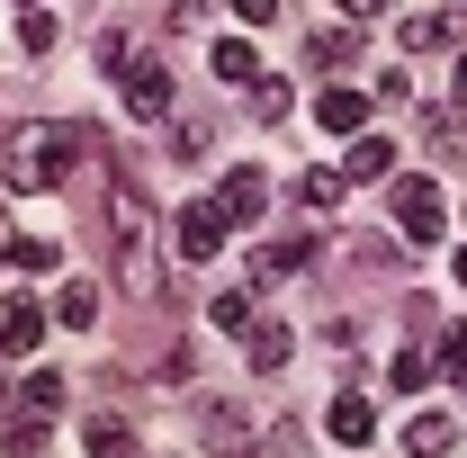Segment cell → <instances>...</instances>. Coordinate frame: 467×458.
Returning <instances> with one entry per match:
<instances>
[{
    "mask_svg": "<svg viewBox=\"0 0 467 458\" xmlns=\"http://www.w3.org/2000/svg\"><path fill=\"white\" fill-rule=\"evenodd\" d=\"M153 234H162L153 198L117 172L109 180V243H117V287H126V297H153V279H162V270H153Z\"/></svg>",
    "mask_w": 467,
    "mask_h": 458,
    "instance_id": "1",
    "label": "cell"
},
{
    "mask_svg": "<svg viewBox=\"0 0 467 458\" xmlns=\"http://www.w3.org/2000/svg\"><path fill=\"white\" fill-rule=\"evenodd\" d=\"M81 126H18L9 135V180L18 189H63L72 180V162H81Z\"/></svg>",
    "mask_w": 467,
    "mask_h": 458,
    "instance_id": "2",
    "label": "cell"
},
{
    "mask_svg": "<svg viewBox=\"0 0 467 458\" xmlns=\"http://www.w3.org/2000/svg\"><path fill=\"white\" fill-rule=\"evenodd\" d=\"M387 207H396V234H405L413 252H422V243H441V225H450L441 189H431L422 172H405V180H396V189H387Z\"/></svg>",
    "mask_w": 467,
    "mask_h": 458,
    "instance_id": "3",
    "label": "cell"
},
{
    "mask_svg": "<svg viewBox=\"0 0 467 458\" xmlns=\"http://www.w3.org/2000/svg\"><path fill=\"white\" fill-rule=\"evenodd\" d=\"M225 207H216V198H198V207H180L171 216V234H180V261H216V252H225Z\"/></svg>",
    "mask_w": 467,
    "mask_h": 458,
    "instance_id": "4",
    "label": "cell"
},
{
    "mask_svg": "<svg viewBox=\"0 0 467 458\" xmlns=\"http://www.w3.org/2000/svg\"><path fill=\"white\" fill-rule=\"evenodd\" d=\"M36 342H46V306L36 297H9L0 306V359H36Z\"/></svg>",
    "mask_w": 467,
    "mask_h": 458,
    "instance_id": "5",
    "label": "cell"
},
{
    "mask_svg": "<svg viewBox=\"0 0 467 458\" xmlns=\"http://www.w3.org/2000/svg\"><path fill=\"white\" fill-rule=\"evenodd\" d=\"M315 261V234H279V243H261L252 252V287H279V279H296Z\"/></svg>",
    "mask_w": 467,
    "mask_h": 458,
    "instance_id": "6",
    "label": "cell"
},
{
    "mask_svg": "<svg viewBox=\"0 0 467 458\" xmlns=\"http://www.w3.org/2000/svg\"><path fill=\"white\" fill-rule=\"evenodd\" d=\"M126 109L144 117V126H162V117H171V72H162V63H135V72H126Z\"/></svg>",
    "mask_w": 467,
    "mask_h": 458,
    "instance_id": "7",
    "label": "cell"
},
{
    "mask_svg": "<svg viewBox=\"0 0 467 458\" xmlns=\"http://www.w3.org/2000/svg\"><path fill=\"white\" fill-rule=\"evenodd\" d=\"M216 207H225L234 225H261V207H270V180H261L252 162H243V172H225V189H216Z\"/></svg>",
    "mask_w": 467,
    "mask_h": 458,
    "instance_id": "8",
    "label": "cell"
},
{
    "mask_svg": "<svg viewBox=\"0 0 467 458\" xmlns=\"http://www.w3.org/2000/svg\"><path fill=\"white\" fill-rule=\"evenodd\" d=\"M368 90H315V126H333V135H368Z\"/></svg>",
    "mask_w": 467,
    "mask_h": 458,
    "instance_id": "9",
    "label": "cell"
},
{
    "mask_svg": "<svg viewBox=\"0 0 467 458\" xmlns=\"http://www.w3.org/2000/svg\"><path fill=\"white\" fill-rule=\"evenodd\" d=\"M81 450L90 458H135V422H126V413H90V422H81Z\"/></svg>",
    "mask_w": 467,
    "mask_h": 458,
    "instance_id": "10",
    "label": "cell"
},
{
    "mask_svg": "<svg viewBox=\"0 0 467 458\" xmlns=\"http://www.w3.org/2000/svg\"><path fill=\"white\" fill-rule=\"evenodd\" d=\"M243 350H252V369H288V350H296V333L279 324V315H261L252 333H243Z\"/></svg>",
    "mask_w": 467,
    "mask_h": 458,
    "instance_id": "11",
    "label": "cell"
},
{
    "mask_svg": "<svg viewBox=\"0 0 467 458\" xmlns=\"http://www.w3.org/2000/svg\"><path fill=\"white\" fill-rule=\"evenodd\" d=\"M387 162H396V144H387V135H350L342 180H387Z\"/></svg>",
    "mask_w": 467,
    "mask_h": 458,
    "instance_id": "12",
    "label": "cell"
},
{
    "mask_svg": "<svg viewBox=\"0 0 467 458\" xmlns=\"http://www.w3.org/2000/svg\"><path fill=\"white\" fill-rule=\"evenodd\" d=\"M0 270H27V279H36V270H55V243H46V234H9V243H0Z\"/></svg>",
    "mask_w": 467,
    "mask_h": 458,
    "instance_id": "13",
    "label": "cell"
},
{
    "mask_svg": "<svg viewBox=\"0 0 467 458\" xmlns=\"http://www.w3.org/2000/svg\"><path fill=\"white\" fill-rule=\"evenodd\" d=\"M342 189H350L342 172H306V180H296V207H306V216H333V207H342Z\"/></svg>",
    "mask_w": 467,
    "mask_h": 458,
    "instance_id": "14",
    "label": "cell"
},
{
    "mask_svg": "<svg viewBox=\"0 0 467 458\" xmlns=\"http://www.w3.org/2000/svg\"><path fill=\"white\" fill-rule=\"evenodd\" d=\"M55 324H72V333H90V324H99V287H90V279H72V287L55 297Z\"/></svg>",
    "mask_w": 467,
    "mask_h": 458,
    "instance_id": "15",
    "label": "cell"
},
{
    "mask_svg": "<svg viewBox=\"0 0 467 458\" xmlns=\"http://www.w3.org/2000/svg\"><path fill=\"white\" fill-rule=\"evenodd\" d=\"M216 324H225V333H252V324H261V287L252 279L225 287V297H216Z\"/></svg>",
    "mask_w": 467,
    "mask_h": 458,
    "instance_id": "16",
    "label": "cell"
},
{
    "mask_svg": "<svg viewBox=\"0 0 467 458\" xmlns=\"http://www.w3.org/2000/svg\"><path fill=\"white\" fill-rule=\"evenodd\" d=\"M55 404H63L55 369H27V378H18V413H46V422H55Z\"/></svg>",
    "mask_w": 467,
    "mask_h": 458,
    "instance_id": "17",
    "label": "cell"
},
{
    "mask_svg": "<svg viewBox=\"0 0 467 458\" xmlns=\"http://www.w3.org/2000/svg\"><path fill=\"white\" fill-rule=\"evenodd\" d=\"M368 432H378V413H368V396H333V441H350V450H359Z\"/></svg>",
    "mask_w": 467,
    "mask_h": 458,
    "instance_id": "18",
    "label": "cell"
},
{
    "mask_svg": "<svg viewBox=\"0 0 467 458\" xmlns=\"http://www.w3.org/2000/svg\"><path fill=\"white\" fill-rule=\"evenodd\" d=\"M450 432H459L450 413H422V422L405 432V458H441V450H450Z\"/></svg>",
    "mask_w": 467,
    "mask_h": 458,
    "instance_id": "19",
    "label": "cell"
},
{
    "mask_svg": "<svg viewBox=\"0 0 467 458\" xmlns=\"http://www.w3.org/2000/svg\"><path fill=\"white\" fill-rule=\"evenodd\" d=\"M350 55H359V27H324V36L306 46V63H315V72H333V63H350Z\"/></svg>",
    "mask_w": 467,
    "mask_h": 458,
    "instance_id": "20",
    "label": "cell"
},
{
    "mask_svg": "<svg viewBox=\"0 0 467 458\" xmlns=\"http://www.w3.org/2000/svg\"><path fill=\"white\" fill-rule=\"evenodd\" d=\"M216 81H261V55H252L243 36H225V46H216Z\"/></svg>",
    "mask_w": 467,
    "mask_h": 458,
    "instance_id": "21",
    "label": "cell"
},
{
    "mask_svg": "<svg viewBox=\"0 0 467 458\" xmlns=\"http://www.w3.org/2000/svg\"><path fill=\"white\" fill-rule=\"evenodd\" d=\"M252 117H261V126H279V117H288V81H279V72H261V81H252Z\"/></svg>",
    "mask_w": 467,
    "mask_h": 458,
    "instance_id": "22",
    "label": "cell"
},
{
    "mask_svg": "<svg viewBox=\"0 0 467 458\" xmlns=\"http://www.w3.org/2000/svg\"><path fill=\"white\" fill-rule=\"evenodd\" d=\"M387 387H396V396H413V387H431V359H422V350H396V369H387Z\"/></svg>",
    "mask_w": 467,
    "mask_h": 458,
    "instance_id": "23",
    "label": "cell"
},
{
    "mask_svg": "<svg viewBox=\"0 0 467 458\" xmlns=\"http://www.w3.org/2000/svg\"><path fill=\"white\" fill-rule=\"evenodd\" d=\"M405 46H413V55H431V46H450V18H431V9H422V18H405Z\"/></svg>",
    "mask_w": 467,
    "mask_h": 458,
    "instance_id": "24",
    "label": "cell"
},
{
    "mask_svg": "<svg viewBox=\"0 0 467 458\" xmlns=\"http://www.w3.org/2000/svg\"><path fill=\"white\" fill-rule=\"evenodd\" d=\"M18 46L46 55V46H55V18H46V9H18Z\"/></svg>",
    "mask_w": 467,
    "mask_h": 458,
    "instance_id": "25",
    "label": "cell"
},
{
    "mask_svg": "<svg viewBox=\"0 0 467 458\" xmlns=\"http://www.w3.org/2000/svg\"><path fill=\"white\" fill-rule=\"evenodd\" d=\"M441 369H450V378H467V324H450V333H441Z\"/></svg>",
    "mask_w": 467,
    "mask_h": 458,
    "instance_id": "26",
    "label": "cell"
},
{
    "mask_svg": "<svg viewBox=\"0 0 467 458\" xmlns=\"http://www.w3.org/2000/svg\"><path fill=\"white\" fill-rule=\"evenodd\" d=\"M234 18H243V27H270V18H279V0H234Z\"/></svg>",
    "mask_w": 467,
    "mask_h": 458,
    "instance_id": "27",
    "label": "cell"
},
{
    "mask_svg": "<svg viewBox=\"0 0 467 458\" xmlns=\"http://www.w3.org/2000/svg\"><path fill=\"white\" fill-rule=\"evenodd\" d=\"M459 99H467V55H459Z\"/></svg>",
    "mask_w": 467,
    "mask_h": 458,
    "instance_id": "28",
    "label": "cell"
},
{
    "mask_svg": "<svg viewBox=\"0 0 467 458\" xmlns=\"http://www.w3.org/2000/svg\"><path fill=\"white\" fill-rule=\"evenodd\" d=\"M459 287H467V252H459Z\"/></svg>",
    "mask_w": 467,
    "mask_h": 458,
    "instance_id": "29",
    "label": "cell"
},
{
    "mask_svg": "<svg viewBox=\"0 0 467 458\" xmlns=\"http://www.w3.org/2000/svg\"><path fill=\"white\" fill-rule=\"evenodd\" d=\"M18 9H36V0H18Z\"/></svg>",
    "mask_w": 467,
    "mask_h": 458,
    "instance_id": "30",
    "label": "cell"
}]
</instances>
